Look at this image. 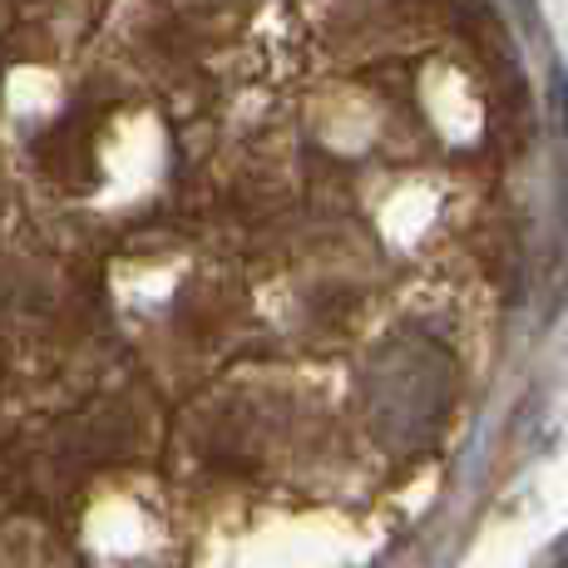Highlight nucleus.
<instances>
[{"label":"nucleus","mask_w":568,"mask_h":568,"mask_svg":"<svg viewBox=\"0 0 568 568\" xmlns=\"http://www.w3.org/2000/svg\"><path fill=\"white\" fill-rule=\"evenodd\" d=\"M544 568H568V539L559 544V549H554L549 554V564H544Z\"/></svg>","instance_id":"f257e3e1"}]
</instances>
